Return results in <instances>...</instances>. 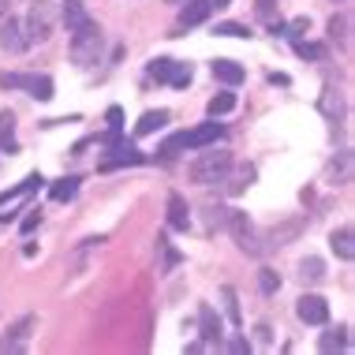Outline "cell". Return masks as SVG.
Instances as JSON below:
<instances>
[{"mask_svg":"<svg viewBox=\"0 0 355 355\" xmlns=\"http://www.w3.org/2000/svg\"><path fill=\"white\" fill-rule=\"evenodd\" d=\"M64 23H68V31L86 23V12H83V0H64Z\"/></svg>","mask_w":355,"mask_h":355,"instance_id":"obj_24","label":"cell"},{"mask_svg":"<svg viewBox=\"0 0 355 355\" xmlns=\"http://www.w3.org/2000/svg\"><path fill=\"white\" fill-rule=\"evenodd\" d=\"M12 131H15V116H12V112H0V150H8V153L15 150Z\"/></svg>","mask_w":355,"mask_h":355,"instance_id":"obj_25","label":"cell"},{"mask_svg":"<svg viewBox=\"0 0 355 355\" xmlns=\"http://www.w3.org/2000/svg\"><path fill=\"white\" fill-rule=\"evenodd\" d=\"M168 123V112L165 109H157V112H142V120L135 123V135L142 139V135H153V131H161Z\"/></svg>","mask_w":355,"mask_h":355,"instance_id":"obj_18","label":"cell"},{"mask_svg":"<svg viewBox=\"0 0 355 355\" xmlns=\"http://www.w3.org/2000/svg\"><path fill=\"white\" fill-rule=\"evenodd\" d=\"M251 180H254V168L247 165V168H239V172H236V184H228V191H232V195H239V191L251 184Z\"/></svg>","mask_w":355,"mask_h":355,"instance_id":"obj_35","label":"cell"},{"mask_svg":"<svg viewBox=\"0 0 355 355\" xmlns=\"http://www.w3.org/2000/svg\"><path fill=\"white\" fill-rule=\"evenodd\" d=\"M214 34H225V37H251V31H247V26H239V23H217Z\"/></svg>","mask_w":355,"mask_h":355,"instance_id":"obj_34","label":"cell"},{"mask_svg":"<svg viewBox=\"0 0 355 355\" xmlns=\"http://www.w3.org/2000/svg\"><path fill=\"white\" fill-rule=\"evenodd\" d=\"M217 139H225V128H220L217 120H209V123H202V128H195V131H184V146H187V150L214 146Z\"/></svg>","mask_w":355,"mask_h":355,"instance_id":"obj_8","label":"cell"},{"mask_svg":"<svg viewBox=\"0 0 355 355\" xmlns=\"http://www.w3.org/2000/svg\"><path fill=\"white\" fill-rule=\"evenodd\" d=\"M209 12H214V0H184V8H180V31L206 23Z\"/></svg>","mask_w":355,"mask_h":355,"instance_id":"obj_10","label":"cell"},{"mask_svg":"<svg viewBox=\"0 0 355 355\" xmlns=\"http://www.w3.org/2000/svg\"><path fill=\"white\" fill-rule=\"evenodd\" d=\"M8 4H12V0H0V15H8Z\"/></svg>","mask_w":355,"mask_h":355,"instance_id":"obj_40","label":"cell"},{"mask_svg":"<svg viewBox=\"0 0 355 355\" xmlns=\"http://www.w3.org/2000/svg\"><path fill=\"white\" fill-rule=\"evenodd\" d=\"M45 184V180L42 176H37V172H31V176H26L23 180V184H15V187H8V191H0V206H8V202H15V198L19 195H26V191H37V187H42Z\"/></svg>","mask_w":355,"mask_h":355,"instance_id":"obj_17","label":"cell"},{"mask_svg":"<svg viewBox=\"0 0 355 355\" xmlns=\"http://www.w3.org/2000/svg\"><path fill=\"white\" fill-rule=\"evenodd\" d=\"M101 49H105V37L98 31V23L86 19L83 26H75V31H71V60L79 64V68H94V64H101Z\"/></svg>","mask_w":355,"mask_h":355,"instance_id":"obj_1","label":"cell"},{"mask_svg":"<svg viewBox=\"0 0 355 355\" xmlns=\"http://www.w3.org/2000/svg\"><path fill=\"white\" fill-rule=\"evenodd\" d=\"M37 225H42V209H26V217H23V225H19V228H23V232H34Z\"/></svg>","mask_w":355,"mask_h":355,"instance_id":"obj_36","label":"cell"},{"mask_svg":"<svg viewBox=\"0 0 355 355\" xmlns=\"http://www.w3.org/2000/svg\"><path fill=\"white\" fill-rule=\"evenodd\" d=\"M254 333H258V344H270V340H273V333H270V325H258V329H254Z\"/></svg>","mask_w":355,"mask_h":355,"instance_id":"obj_39","label":"cell"},{"mask_svg":"<svg viewBox=\"0 0 355 355\" xmlns=\"http://www.w3.org/2000/svg\"><path fill=\"white\" fill-rule=\"evenodd\" d=\"M300 277H303V281H322V277H325V262H322V258H303Z\"/></svg>","mask_w":355,"mask_h":355,"instance_id":"obj_27","label":"cell"},{"mask_svg":"<svg viewBox=\"0 0 355 355\" xmlns=\"http://www.w3.org/2000/svg\"><path fill=\"white\" fill-rule=\"evenodd\" d=\"M157 251H161V254H165V262H161V270H165V273H168V270H172V266H176V262H180V254H176V251H172V247H168V239H165V236H157Z\"/></svg>","mask_w":355,"mask_h":355,"instance_id":"obj_31","label":"cell"},{"mask_svg":"<svg viewBox=\"0 0 355 355\" xmlns=\"http://www.w3.org/2000/svg\"><path fill=\"white\" fill-rule=\"evenodd\" d=\"M295 314H300L306 325H325L329 322V303H325L322 295H303L300 306H295Z\"/></svg>","mask_w":355,"mask_h":355,"instance_id":"obj_7","label":"cell"},{"mask_svg":"<svg viewBox=\"0 0 355 355\" xmlns=\"http://www.w3.org/2000/svg\"><path fill=\"white\" fill-rule=\"evenodd\" d=\"M236 109V94H217L214 101H209V116H225V112Z\"/></svg>","mask_w":355,"mask_h":355,"instance_id":"obj_29","label":"cell"},{"mask_svg":"<svg viewBox=\"0 0 355 355\" xmlns=\"http://www.w3.org/2000/svg\"><path fill=\"white\" fill-rule=\"evenodd\" d=\"M228 4H232V0H214V8H228Z\"/></svg>","mask_w":355,"mask_h":355,"instance_id":"obj_41","label":"cell"},{"mask_svg":"<svg viewBox=\"0 0 355 355\" xmlns=\"http://www.w3.org/2000/svg\"><path fill=\"white\" fill-rule=\"evenodd\" d=\"M53 26H56V8L49 4V0H37V4H31V15H26L23 31H26V42H49L53 37Z\"/></svg>","mask_w":355,"mask_h":355,"instance_id":"obj_3","label":"cell"},{"mask_svg":"<svg viewBox=\"0 0 355 355\" xmlns=\"http://www.w3.org/2000/svg\"><path fill=\"white\" fill-rule=\"evenodd\" d=\"M329 243H333V251H337V258H344V262H352V258H355V232L348 225L337 228V232L329 236Z\"/></svg>","mask_w":355,"mask_h":355,"instance_id":"obj_16","label":"cell"},{"mask_svg":"<svg viewBox=\"0 0 355 355\" xmlns=\"http://www.w3.org/2000/svg\"><path fill=\"white\" fill-rule=\"evenodd\" d=\"M150 75H153V79H157V83H172V86H176V90H184V86L191 83V68H187V64L165 60V56L150 64Z\"/></svg>","mask_w":355,"mask_h":355,"instance_id":"obj_6","label":"cell"},{"mask_svg":"<svg viewBox=\"0 0 355 355\" xmlns=\"http://www.w3.org/2000/svg\"><path fill=\"white\" fill-rule=\"evenodd\" d=\"M75 191H79V176H64V180H56L53 184V202H71L75 198Z\"/></svg>","mask_w":355,"mask_h":355,"instance_id":"obj_20","label":"cell"},{"mask_svg":"<svg viewBox=\"0 0 355 355\" xmlns=\"http://www.w3.org/2000/svg\"><path fill=\"white\" fill-rule=\"evenodd\" d=\"M303 228V220H288V225H281V228H273L270 236H266V247H284L288 239H292L295 232Z\"/></svg>","mask_w":355,"mask_h":355,"instance_id":"obj_21","label":"cell"},{"mask_svg":"<svg viewBox=\"0 0 355 355\" xmlns=\"http://www.w3.org/2000/svg\"><path fill=\"white\" fill-rule=\"evenodd\" d=\"M180 150H187L184 146V131H180V135H172V139H165V142H161V146H157V157L161 161H172V157H176V153Z\"/></svg>","mask_w":355,"mask_h":355,"instance_id":"obj_28","label":"cell"},{"mask_svg":"<svg viewBox=\"0 0 355 355\" xmlns=\"http://www.w3.org/2000/svg\"><path fill=\"white\" fill-rule=\"evenodd\" d=\"M142 161H146V153H139L135 146H112V157H105L101 161V168L109 172V168H120V165H142Z\"/></svg>","mask_w":355,"mask_h":355,"instance_id":"obj_13","label":"cell"},{"mask_svg":"<svg viewBox=\"0 0 355 355\" xmlns=\"http://www.w3.org/2000/svg\"><path fill=\"white\" fill-rule=\"evenodd\" d=\"M105 120H109V135H101V142H105V146H116L120 131H123V109H120V105H112V109L105 112Z\"/></svg>","mask_w":355,"mask_h":355,"instance_id":"obj_19","label":"cell"},{"mask_svg":"<svg viewBox=\"0 0 355 355\" xmlns=\"http://www.w3.org/2000/svg\"><path fill=\"white\" fill-rule=\"evenodd\" d=\"M214 79L225 83V86H239L247 79V71H243V64H236V60H214Z\"/></svg>","mask_w":355,"mask_h":355,"instance_id":"obj_15","label":"cell"},{"mask_svg":"<svg viewBox=\"0 0 355 355\" xmlns=\"http://www.w3.org/2000/svg\"><path fill=\"white\" fill-rule=\"evenodd\" d=\"M198 329H202V340L206 344H220L225 333H220V318H217L214 306H202V311H198Z\"/></svg>","mask_w":355,"mask_h":355,"instance_id":"obj_14","label":"cell"},{"mask_svg":"<svg viewBox=\"0 0 355 355\" xmlns=\"http://www.w3.org/2000/svg\"><path fill=\"white\" fill-rule=\"evenodd\" d=\"M168 228L172 232H187L191 228V209L184 202V195H168Z\"/></svg>","mask_w":355,"mask_h":355,"instance_id":"obj_12","label":"cell"},{"mask_svg":"<svg viewBox=\"0 0 355 355\" xmlns=\"http://www.w3.org/2000/svg\"><path fill=\"white\" fill-rule=\"evenodd\" d=\"M228 348H232V352H236V355H243V352H251V344H247V340H243V337H236V340H232V344H228Z\"/></svg>","mask_w":355,"mask_h":355,"instance_id":"obj_38","label":"cell"},{"mask_svg":"<svg viewBox=\"0 0 355 355\" xmlns=\"http://www.w3.org/2000/svg\"><path fill=\"white\" fill-rule=\"evenodd\" d=\"M228 168H232V153L206 150V153H198V157L187 165V176L195 180V184H220V180L228 176Z\"/></svg>","mask_w":355,"mask_h":355,"instance_id":"obj_2","label":"cell"},{"mask_svg":"<svg viewBox=\"0 0 355 355\" xmlns=\"http://www.w3.org/2000/svg\"><path fill=\"white\" fill-rule=\"evenodd\" d=\"M165 4H184V0H165Z\"/></svg>","mask_w":355,"mask_h":355,"instance_id":"obj_42","label":"cell"},{"mask_svg":"<svg viewBox=\"0 0 355 355\" xmlns=\"http://www.w3.org/2000/svg\"><path fill=\"white\" fill-rule=\"evenodd\" d=\"M254 15L262 19V23H273L277 19V0H254Z\"/></svg>","mask_w":355,"mask_h":355,"instance_id":"obj_30","label":"cell"},{"mask_svg":"<svg viewBox=\"0 0 355 355\" xmlns=\"http://www.w3.org/2000/svg\"><path fill=\"white\" fill-rule=\"evenodd\" d=\"M318 348L322 352H344L348 348V329H329V333H322V340H318Z\"/></svg>","mask_w":355,"mask_h":355,"instance_id":"obj_22","label":"cell"},{"mask_svg":"<svg viewBox=\"0 0 355 355\" xmlns=\"http://www.w3.org/2000/svg\"><path fill=\"white\" fill-rule=\"evenodd\" d=\"M295 53H300L303 60H322V56H325V49H322V45H314V42H295Z\"/></svg>","mask_w":355,"mask_h":355,"instance_id":"obj_32","label":"cell"},{"mask_svg":"<svg viewBox=\"0 0 355 355\" xmlns=\"http://www.w3.org/2000/svg\"><path fill=\"white\" fill-rule=\"evenodd\" d=\"M258 284H262V292H266V295H273L277 288H281V277H277L273 270H262V273H258Z\"/></svg>","mask_w":355,"mask_h":355,"instance_id":"obj_33","label":"cell"},{"mask_svg":"<svg viewBox=\"0 0 355 355\" xmlns=\"http://www.w3.org/2000/svg\"><path fill=\"white\" fill-rule=\"evenodd\" d=\"M322 112H325V116H329V120L344 116V98H340L337 90H333V86H329V90L322 94Z\"/></svg>","mask_w":355,"mask_h":355,"instance_id":"obj_23","label":"cell"},{"mask_svg":"<svg viewBox=\"0 0 355 355\" xmlns=\"http://www.w3.org/2000/svg\"><path fill=\"white\" fill-rule=\"evenodd\" d=\"M225 303H228V318L239 322V303H236V292H232V288H225Z\"/></svg>","mask_w":355,"mask_h":355,"instance_id":"obj_37","label":"cell"},{"mask_svg":"<svg viewBox=\"0 0 355 355\" xmlns=\"http://www.w3.org/2000/svg\"><path fill=\"white\" fill-rule=\"evenodd\" d=\"M225 225H228V232L236 236V243H239V251H243V254H258V251H262V247L254 243V228H251V220H247V214L232 209V214H225Z\"/></svg>","mask_w":355,"mask_h":355,"instance_id":"obj_5","label":"cell"},{"mask_svg":"<svg viewBox=\"0 0 355 355\" xmlns=\"http://www.w3.org/2000/svg\"><path fill=\"white\" fill-rule=\"evenodd\" d=\"M26 45H31V42H26V31H23V23L8 15V23L0 26V49H4V53H23Z\"/></svg>","mask_w":355,"mask_h":355,"instance_id":"obj_9","label":"cell"},{"mask_svg":"<svg viewBox=\"0 0 355 355\" xmlns=\"http://www.w3.org/2000/svg\"><path fill=\"white\" fill-rule=\"evenodd\" d=\"M348 31H352L348 15H333V19H329V37H333L337 45H348Z\"/></svg>","mask_w":355,"mask_h":355,"instance_id":"obj_26","label":"cell"},{"mask_svg":"<svg viewBox=\"0 0 355 355\" xmlns=\"http://www.w3.org/2000/svg\"><path fill=\"white\" fill-rule=\"evenodd\" d=\"M31 329H34V318L26 314V318H19L12 329H8V337L0 340V352H23L26 340H31Z\"/></svg>","mask_w":355,"mask_h":355,"instance_id":"obj_11","label":"cell"},{"mask_svg":"<svg viewBox=\"0 0 355 355\" xmlns=\"http://www.w3.org/2000/svg\"><path fill=\"white\" fill-rule=\"evenodd\" d=\"M0 86H4V90H31L37 101L53 98V79L49 75H19V71H12V75H0Z\"/></svg>","mask_w":355,"mask_h":355,"instance_id":"obj_4","label":"cell"}]
</instances>
